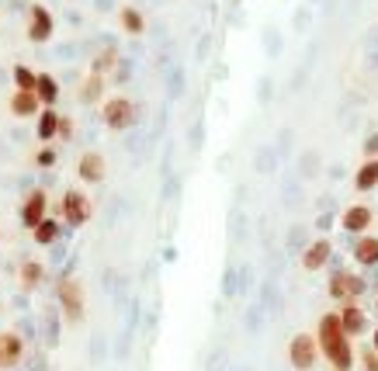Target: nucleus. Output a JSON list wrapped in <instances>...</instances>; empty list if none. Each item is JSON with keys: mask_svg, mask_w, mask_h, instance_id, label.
Masks as SVG:
<instances>
[{"mask_svg": "<svg viewBox=\"0 0 378 371\" xmlns=\"http://www.w3.org/2000/svg\"><path fill=\"white\" fill-rule=\"evenodd\" d=\"M316 340H319V351H323V358L330 361V368L334 371H350L354 368V347H350V336H347L343 327H340V312L319 316Z\"/></svg>", "mask_w": 378, "mask_h": 371, "instance_id": "obj_1", "label": "nucleus"}, {"mask_svg": "<svg viewBox=\"0 0 378 371\" xmlns=\"http://www.w3.org/2000/svg\"><path fill=\"white\" fill-rule=\"evenodd\" d=\"M56 295H59V305H63L66 323H80V320H84V285H80V278H73V274L59 278Z\"/></svg>", "mask_w": 378, "mask_h": 371, "instance_id": "obj_2", "label": "nucleus"}, {"mask_svg": "<svg viewBox=\"0 0 378 371\" xmlns=\"http://www.w3.org/2000/svg\"><path fill=\"white\" fill-rule=\"evenodd\" d=\"M323 358V351H319V340L312 336V333H295L292 343H288V361H292V368L298 371H312V365Z\"/></svg>", "mask_w": 378, "mask_h": 371, "instance_id": "obj_3", "label": "nucleus"}, {"mask_svg": "<svg viewBox=\"0 0 378 371\" xmlns=\"http://www.w3.org/2000/svg\"><path fill=\"white\" fill-rule=\"evenodd\" d=\"M101 118L111 132H122V128H132L135 118H139V108L128 101V97H108L104 108H101Z\"/></svg>", "mask_w": 378, "mask_h": 371, "instance_id": "obj_4", "label": "nucleus"}, {"mask_svg": "<svg viewBox=\"0 0 378 371\" xmlns=\"http://www.w3.org/2000/svg\"><path fill=\"white\" fill-rule=\"evenodd\" d=\"M59 215H63V222L66 226H84L90 222V215H94V205H90V198H87L84 191H77V188H70L66 195H63V202H59Z\"/></svg>", "mask_w": 378, "mask_h": 371, "instance_id": "obj_5", "label": "nucleus"}, {"mask_svg": "<svg viewBox=\"0 0 378 371\" xmlns=\"http://www.w3.org/2000/svg\"><path fill=\"white\" fill-rule=\"evenodd\" d=\"M327 291H330L334 302L347 305V302H358V298L365 295V281H361L358 274H350V271H334L330 281H327Z\"/></svg>", "mask_w": 378, "mask_h": 371, "instance_id": "obj_6", "label": "nucleus"}, {"mask_svg": "<svg viewBox=\"0 0 378 371\" xmlns=\"http://www.w3.org/2000/svg\"><path fill=\"white\" fill-rule=\"evenodd\" d=\"M18 219H21V226H25L28 233H35L45 219H49V195H45L42 188H35V191H28V195H25Z\"/></svg>", "mask_w": 378, "mask_h": 371, "instance_id": "obj_7", "label": "nucleus"}, {"mask_svg": "<svg viewBox=\"0 0 378 371\" xmlns=\"http://www.w3.org/2000/svg\"><path fill=\"white\" fill-rule=\"evenodd\" d=\"M52 32H56V21H52L49 7H42V4H32V11H28V42L42 45V42L52 39Z\"/></svg>", "mask_w": 378, "mask_h": 371, "instance_id": "obj_8", "label": "nucleus"}, {"mask_svg": "<svg viewBox=\"0 0 378 371\" xmlns=\"http://www.w3.org/2000/svg\"><path fill=\"white\" fill-rule=\"evenodd\" d=\"M372 222H375V215H372L368 205H350L340 215V229H347V233H354V236H368V226H372Z\"/></svg>", "mask_w": 378, "mask_h": 371, "instance_id": "obj_9", "label": "nucleus"}, {"mask_svg": "<svg viewBox=\"0 0 378 371\" xmlns=\"http://www.w3.org/2000/svg\"><path fill=\"white\" fill-rule=\"evenodd\" d=\"M104 157L97 153V150H87L80 153V164H77V177L84 181V184H101L104 181Z\"/></svg>", "mask_w": 378, "mask_h": 371, "instance_id": "obj_10", "label": "nucleus"}, {"mask_svg": "<svg viewBox=\"0 0 378 371\" xmlns=\"http://www.w3.org/2000/svg\"><path fill=\"white\" fill-rule=\"evenodd\" d=\"M330 257H334V243L323 236V240H312L305 253H302V267L305 271H319V267H327L330 264Z\"/></svg>", "mask_w": 378, "mask_h": 371, "instance_id": "obj_11", "label": "nucleus"}, {"mask_svg": "<svg viewBox=\"0 0 378 371\" xmlns=\"http://www.w3.org/2000/svg\"><path fill=\"white\" fill-rule=\"evenodd\" d=\"M7 108H11L14 118H35V115H42V101H39V94H25V90H14L11 101H7Z\"/></svg>", "mask_w": 378, "mask_h": 371, "instance_id": "obj_12", "label": "nucleus"}, {"mask_svg": "<svg viewBox=\"0 0 378 371\" xmlns=\"http://www.w3.org/2000/svg\"><path fill=\"white\" fill-rule=\"evenodd\" d=\"M336 312H340V327H343V333H347V336H361V333L368 330L365 309H361L358 302H347V305H340Z\"/></svg>", "mask_w": 378, "mask_h": 371, "instance_id": "obj_13", "label": "nucleus"}, {"mask_svg": "<svg viewBox=\"0 0 378 371\" xmlns=\"http://www.w3.org/2000/svg\"><path fill=\"white\" fill-rule=\"evenodd\" d=\"M21 354H25V343L18 333H0V371L18 368L21 365Z\"/></svg>", "mask_w": 378, "mask_h": 371, "instance_id": "obj_14", "label": "nucleus"}, {"mask_svg": "<svg viewBox=\"0 0 378 371\" xmlns=\"http://www.w3.org/2000/svg\"><path fill=\"white\" fill-rule=\"evenodd\" d=\"M59 122H63V115H59L56 108H42V115H39V122H35V135H39L42 142L59 139Z\"/></svg>", "mask_w": 378, "mask_h": 371, "instance_id": "obj_15", "label": "nucleus"}, {"mask_svg": "<svg viewBox=\"0 0 378 371\" xmlns=\"http://www.w3.org/2000/svg\"><path fill=\"white\" fill-rule=\"evenodd\" d=\"M354 260L361 267H375L378 264V236H358L354 243Z\"/></svg>", "mask_w": 378, "mask_h": 371, "instance_id": "obj_16", "label": "nucleus"}, {"mask_svg": "<svg viewBox=\"0 0 378 371\" xmlns=\"http://www.w3.org/2000/svg\"><path fill=\"white\" fill-rule=\"evenodd\" d=\"M118 25L126 28L128 35H142V32H146V14H142L139 7L126 4V7L118 11Z\"/></svg>", "mask_w": 378, "mask_h": 371, "instance_id": "obj_17", "label": "nucleus"}, {"mask_svg": "<svg viewBox=\"0 0 378 371\" xmlns=\"http://www.w3.org/2000/svg\"><path fill=\"white\" fill-rule=\"evenodd\" d=\"M42 278H45V267L39 264V260H25V264L18 267V281H21V288L25 291L39 288V285H42Z\"/></svg>", "mask_w": 378, "mask_h": 371, "instance_id": "obj_18", "label": "nucleus"}, {"mask_svg": "<svg viewBox=\"0 0 378 371\" xmlns=\"http://www.w3.org/2000/svg\"><path fill=\"white\" fill-rule=\"evenodd\" d=\"M35 94H39L42 108H56V101H59V83H56V77H52V73H39Z\"/></svg>", "mask_w": 378, "mask_h": 371, "instance_id": "obj_19", "label": "nucleus"}, {"mask_svg": "<svg viewBox=\"0 0 378 371\" xmlns=\"http://www.w3.org/2000/svg\"><path fill=\"white\" fill-rule=\"evenodd\" d=\"M354 188H358V191H372V188H378V160H365V164L358 166V174H354Z\"/></svg>", "mask_w": 378, "mask_h": 371, "instance_id": "obj_20", "label": "nucleus"}, {"mask_svg": "<svg viewBox=\"0 0 378 371\" xmlns=\"http://www.w3.org/2000/svg\"><path fill=\"white\" fill-rule=\"evenodd\" d=\"M59 233H63V222H59V219H45L32 236H35V243H39V247H52V243L59 240Z\"/></svg>", "mask_w": 378, "mask_h": 371, "instance_id": "obj_21", "label": "nucleus"}, {"mask_svg": "<svg viewBox=\"0 0 378 371\" xmlns=\"http://www.w3.org/2000/svg\"><path fill=\"white\" fill-rule=\"evenodd\" d=\"M14 87H18V90H25V94H35V87H39V73H35V70H28L25 63H18V66H14Z\"/></svg>", "mask_w": 378, "mask_h": 371, "instance_id": "obj_22", "label": "nucleus"}, {"mask_svg": "<svg viewBox=\"0 0 378 371\" xmlns=\"http://www.w3.org/2000/svg\"><path fill=\"white\" fill-rule=\"evenodd\" d=\"M101 90H104V77L87 73V80L80 83V101H84V104H94V101L101 97Z\"/></svg>", "mask_w": 378, "mask_h": 371, "instance_id": "obj_23", "label": "nucleus"}, {"mask_svg": "<svg viewBox=\"0 0 378 371\" xmlns=\"http://www.w3.org/2000/svg\"><path fill=\"white\" fill-rule=\"evenodd\" d=\"M111 66H118V52L115 49H104L97 59H94V66H90V73H97V77H104Z\"/></svg>", "mask_w": 378, "mask_h": 371, "instance_id": "obj_24", "label": "nucleus"}, {"mask_svg": "<svg viewBox=\"0 0 378 371\" xmlns=\"http://www.w3.org/2000/svg\"><path fill=\"white\" fill-rule=\"evenodd\" d=\"M35 166H42V170L56 166V150H52V146H42V150L35 153Z\"/></svg>", "mask_w": 378, "mask_h": 371, "instance_id": "obj_25", "label": "nucleus"}, {"mask_svg": "<svg viewBox=\"0 0 378 371\" xmlns=\"http://www.w3.org/2000/svg\"><path fill=\"white\" fill-rule=\"evenodd\" d=\"M365 160H378V132L365 139Z\"/></svg>", "mask_w": 378, "mask_h": 371, "instance_id": "obj_26", "label": "nucleus"}, {"mask_svg": "<svg viewBox=\"0 0 378 371\" xmlns=\"http://www.w3.org/2000/svg\"><path fill=\"white\" fill-rule=\"evenodd\" d=\"M361 365H365V371H378V351H375V347L361 354Z\"/></svg>", "mask_w": 378, "mask_h": 371, "instance_id": "obj_27", "label": "nucleus"}, {"mask_svg": "<svg viewBox=\"0 0 378 371\" xmlns=\"http://www.w3.org/2000/svg\"><path fill=\"white\" fill-rule=\"evenodd\" d=\"M59 139H73V118H66V115L59 122Z\"/></svg>", "mask_w": 378, "mask_h": 371, "instance_id": "obj_28", "label": "nucleus"}, {"mask_svg": "<svg viewBox=\"0 0 378 371\" xmlns=\"http://www.w3.org/2000/svg\"><path fill=\"white\" fill-rule=\"evenodd\" d=\"M372 347H375V351H378V330H375V336H372Z\"/></svg>", "mask_w": 378, "mask_h": 371, "instance_id": "obj_29", "label": "nucleus"}, {"mask_svg": "<svg viewBox=\"0 0 378 371\" xmlns=\"http://www.w3.org/2000/svg\"><path fill=\"white\" fill-rule=\"evenodd\" d=\"M375 305H378V302H375Z\"/></svg>", "mask_w": 378, "mask_h": 371, "instance_id": "obj_30", "label": "nucleus"}]
</instances>
